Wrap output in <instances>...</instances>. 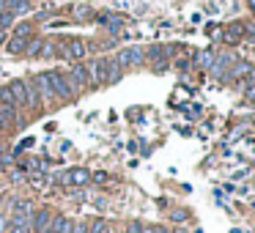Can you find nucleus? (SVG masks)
Listing matches in <instances>:
<instances>
[{"instance_id":"nucleus-1","label":"nucleus","mask_w":255,"mask_h":233,"mask_svg":"<svg viewBox=\"0 0 255 233\" xmlns=\"http://www.w3.org/2000/svg\"><path fill=\"white\" fill-rule=\"evenodd\" d=\"M66 80H69V88L74 91V96H77L83 88H91L88 85V69H85L83 63H74V66L66 72Z\"/></svg>"},{"instance_id":"nucleus-2","label":"nucleus","mask_w":255,"mask_h":233,"mask_svg":"<svg viewBox=\"0 0 255 233\" xmlns=\"http://www.w3.org/2000/svg\"><path fill=\"white\" fill-rule=\"evenodd\" d=\"M50 77V85L55 91V99H72L74 91L69 88V80H66V72H47Z\"/></svg>"},{"instance_id":"nucleus-3","label":"nucleus","mask_w":255,"mask_h":233,"mask_svg":"<svg viewBox=\"0 0 255 233\" xmlns=\"http://www.w3.org/2000/svg\"><path fill=\"white\" fill-rule=\"evenodd\" d=\"M143 61H145V50H140V47L121 50V52H118V58H116V63H118L121 69H127V66H140Z\"/></svg>"},{"instance_id":"nucleus-4","label":"nucleus","mask_w":255,"mask_h":233,"mask_svg":"<svg viewBox=\"0 0 255 233\" xmlns=\"http://www.w3.org/2000/svg\"><path fill=\"white\" fill-rule=\"evenodd\" d=\"M30 83L36 85V91H39L41 102H47V105H50V102H55V91H52V85H50V77H47V72H39L33 80H30Z\"/></svg>"},{"instance_id":"nucleus-5","label":"nucleus","mask_w":255,"mask_h":233,"mask_svg":"<svg viewBox=\"0 0 255 233\" xmlns=\"http://www.w3.org/2000/svg\"><path fill=\"white\" fill-rule=\"evenodd\" d=\"M61 47H63L61 55L66 58V61H74V63H77L80 58L85 55V41H83V39H69V41H63Z\"/></svg>"},{"instance_id":"nucleus-6","label":"nucleus","mask_w":255,"mask_h":233,"mask_svg":"<svg viewBox=\"0 0 255 233\" xmlns=\"http://www.w3.org/2000/svg\"><path fill=\"white\" fill-rule=\"evenodd\" d=\"M85 69H88V85L91 88H94V85H105V58H94Z\"/></svg>"},{"instance_id":"nucleus-7","label":"nucleus","mask_w":255,"mask_h":233,"mask_svg":"<svg viewBox=\"0 0 255 233\" xmlns=\"http://www.w3.org/2000/svg\"><path fill=\"white\" fill-rule=\"evenodd\" d=\"M8 91L14 96V107H25V99H28V80H11L8 83Z\"/></svg>"},{"instance_id":"nucleus-8","label":"nucleus","mask_w":255,"mask_h":233,"mask_svg":"<svg viewBox=\"0 0 255 233\" xmlns=\"http://www.w3.org/2000/svg\"><path fill=\"white\" fill-rule=\"evenodd\" d=\"M8 123H17V126H22V118H19V113H17V107H11V105H3L0 102V126H8Z\"/></svg>"},{"instance_id":"nucleus-9","label":"nucleus","mask_w":255,"mask_h":233,"mask_svg":"<svg viewBox=\"0 0 255 233\" xmlns=\"http://www.w3.org/2000/svg\"><path fill=\"white\" fill-rule=\"evenodd\" d=\"M231 63H233V58L231 55H220V58H214V63H211V77H217V80H225L228 77V69H231Z\"/></svg>"},{"instance_id":"nucleus-10","label":"nucleus","mask_w":255,"mask_h":233,"mask_svg":"<svg viewBox=\"0 0 255 233\" xmlns=\"http://www.w3.org/2000/svg\"><path fill=\"white\" fill-rule=\"evenodd\" d=\"M242 39H244V22H231L222 30V41L225 44H239Z\"/></svg>"},{"instance_id":"nucleus-11","label":"nucleus","mask_w":255,"mask_h":233,"mask_svg":"<svg viewBox=\"0 0 255 233\" xmlns=\"http://www.w3.org/2000/svg\"><path fill=\"white\" fill-rule=\"evenodd\" d=\"M121 66L116 63V58L113 61H105V85H116L118 80H121Z\"/></svg>"},{"instance_id":"nucleus-12","label":"nucleus","mask_w":255,"mask_h":233,"mask_svg":"<svg viewBox=\"0 0 255 233\" xmlns=\"http://www.w3.org/2000/svg\"><path fill=\"white\" fill-rule=\"evenodd\" d=\"M250 69H253V63H247V61H233L231 69H228V77H233V80H247Z\"/></svg>"},{"instance_id":"nucleus-13","label":"nucleus","mask_w":255,"mask_h":233,"mask_svg":"<svg viewBox=\"0 0 255 233\" xmlns=\"http://www.w3.org/2000/svg\"><path fill=\"white\" fill-rule=\"evenodd\" d=\"M52 222V214L47 209H39V211H33V217H30V228H33L36 233L41 231V228H47Z\"/></svg>"},{"instance_id":"nucleus-14","label":"nucleus","mask_w":255,"mask_h":233,"mask_svg":"<svg viewBox=\"0 0 255 233\" xmlns=\"http://www.w3.org/2000/svg\"><path fill=\"white\" fill-rule=\"evenodd\" d=\"M28 50V39H19V36H11L6 44V52H11V55H22V52Z\"/></svg>"},{"instance_id":"nucleus-15","label":"nucleus","mask_w":255,"mask_h":233,"mask_svg":"<svg viewBox=\"0 0 255 233\" xmlns=\"http://www.w3.org/2000/svg\"><path fill=\"white\" fill-rule=\"evenodd\" d=\"M214 58H217V55H214L211 50H200L198 55L192 58V61H195V66H200V69H206V72H209L211 63H214Z\"/></svg>"},{"instance_id":"nucleus-16","label":"nucleus","mask_w":255,"mask_h":233,"mask_svg":"<svg viewBox=\"0 0 255 233\" xmlns=\"http://www.w3.org/2000/svg\"><path fill=\"white\" fill-rule=\"evenodd\" d=\"M6 11L8 14H28L30 0H6Z\"/></svg>"},{"instance_id":"nucleus-17","label":"nucleus","mask_w":255,"mask_h":233,"mask_svg":"<svg viewBox=\"0 0 255 233\" xmlns=\"http://www.w3.org/2000/svg\"><path fill=\"white\" fill-rule=\"evenodd\" d=\"M50 228H52V233H69V228H72V222H69L66 217H52Z\"/></svg>"},{"instance_id":"nucleus-18","label":"nucleus","mask_w":255,"mask_h":233,"mask_svg":"<svg viewBox=\"0 0 255 233\" xmlns=\"http://www.w3.org/2000/svg\"><path fill=\"white\" fill-rule=\"evenodd\" d=\"M41 44H44V39H39V36H30V39H28V50H25V52H28V55H39V52H41Z\"/></svg>"},{"instance_id":"nucleus-19","label":"nucleus","mask_w":255,"mask_h":233,"mask_svg":"<svg viewBox=\"0 0 255 233\" xmlns=\"http://www.w3.org/2000/svg\"><path fill=\"white\" fill-rule=\"evenodd\" d=\"M72 17L74 19H91V17H94V11H91V6H74L72 8Z\"/></svg>"},{"instance_id":"nucleus-20","label":"nucleus","mask_w":255,"mask_h":233,"mask_svg":"<svg viewBox=\"0 0 255 233\" xmlns=\"http://www.w3.org/2000/svg\"><path fill=\"white\" fill-rule=\"evenodd\" d=\"M41 58H55L58 55V47L52 44V41H44V44H41V52H39Z\"/></svg>"},{"instance_id":"nucleus-21","label":"nucleus","mask_w":255,"mask_h":233,"mask_svg":"<svg viewBox=\"0 0 255 233\" xmlns=\"http://www.w3.org/2000/svg\"><path fill=\"white\" fill-rule=\"evenodd\" d=\"M170 220H173V222H187V220H189V211H187V209H173V211H170Z\"/></svg>"},{"instance_id":"nucleus-22","label":"nucleus","mask_w":255,"mask_h":233,"mask_svg":"<svg viewBox=\"0 0 255 233\" xmlns=\"http://www.w3.org/2000/svg\"><path fill=\"white\" fill-rule=\"evenodd\" d=\"M88 233H110V231H107V222L105 220H96V222H91V225H88Z\"/></svg>"},{"instance_id":"nucleus-23","label":"nucleus","mask_w":255,"mask_h":233,"mask_svg":"<svg viewBox=\"0 0 255 233\" xmlns=\"http://www.w3.org/2000/svg\"><path fill=\"white\" fill-rule=\"evenodd\" d=\"M11 25H14V14H8V11H0V30L11 28Z\"/></svg>"},{"instance_id":"nucleus-24","label":"nucleus","mask_w":255,"mask_h":233,"mask_svg":"<svg viewBox=\"0 0 255 233\" xmlns=\"http://www.w3.org/2000/svg\"><path fill=\"white\" fill-rule=\"evenodd\" d=\"M14 36H19V39H28L30 36V25H17V28H14Z\"/></svg>"},{"instance_id":"nucleus-25","label":"nucleus","mask_w":255,"mask_h":233,"mask_svg":"<svg viewBox=\"0 0 255 233\" xmlns=\"http://www.w3.org/2000/svg\"><path fill=\"white\" fill-rule=\"evenodd\" d=\"M69 233H88V225H85V222H74V225L69 228Z\"/></svg>"},{"instance_id":"nucleus-26","label":"nucleus","mask_w":255,"mask_h":233,"mask_svg":"<svg viewBox=\"0 0 255 233\" xmlns=\"http://www.w3.org/2000/svg\"><path fill=\"white\" fill-rule=\"evenodd\" d=\"M151 69H154V72H165V69H167V58H162V61H154V63H151Z\"/></svg>"},{"instance_id":"nucleus-27","label":"nucleus","mask_w":255,"mask_h":233,"mask_svg":"<svg viewBox=\"0 0 255 233\" xmlns=\"http://www.w3.org/2000/svg\"><path fill=\"white\" fill-rule=\"evenodd\" d=\"M140 231H143L140 222H129V225H127V233H140Z\"/></svg>"},{"instance_id":"nucleus-28","label":"nucleus","mask_w":255,"mask_h":233,"mask_svg":"<svg viewBox=\"0 0 255 233\" xmlns=\"http://www.w3.org/2000/svg\"><path fill=\"white\" fill-rule=\"evenodd\" d=\"M91 181H96V184H105V181H107V173H94V176H91Z\"/></svg>"},{"instance_id":"nucleus-29","label":"nucleus","mask_w":255,"mask_h":233,"mask_svg":"<svg viewBox=\"0 0 255 233\" xmlns=\"http://www.w3.org/2000/svg\"><path fill=\"white\" fill-rule=\"evenodd\" d=\"M176 66L181 69V72H187V69H189V61H187V58H178V61H176Z\"/></svg>"},{"instance_id":"nucleus-30","label":"nucleus","mask_w":255,"mask_h":233,"mask_svg":"<svg viewBox=\"0 0 255 233\" xmlns=\"http://www.w3.org/2000/svg\"><path fill=\"white\" fill-rule=\"evenodd\" d=\"M244 36H253V39H255V22L244 25Z\"/></svg>"},{"instance_id":"nucleus-31","label":"nucleus","mask_w":255,"mask_h":233,"mask_svg":"<svg viewBox=\"0 0 255 233\" xmlns=\"http://www.w3.org/2000/svg\"><path fill=\"white\" fill-rule=\"evenodd\" d=\"M3 231H8V217L6 214H0V233Z\"/></svg>"},{"instance_id":"nucleus-32","label":"nucleus","mask_w":255,"mask_h":233,"mask_svg":"<svg viewBox=\"0 0 255 233\" xmlns=\"http://www.w3.org/2000/svg\"><path fill=\"white\" fill-rule=\"evenodd\" d=\"M247 99H255V83L247 80Z\"/></svg>"},{"instance_id":"nucleus-33","label":"nucleus","mask_w":255,"mask_h":233,"mask_svg":"<svg viewBox=\"0 0 255 233\" xmlns=\"http://www.w3.org/2000/svg\"><path fill=\"white\" fill-rule=\"evenodd\" d=\"M151 233H167V231H165V228H159V225H156V228H151Z\"/></svg>"},{"instance_id":"nucleus-34","label":"nucleus","mask_w":255,"mask_h":233,"mask_svg":"<svg viewBox=\"0 0 255 233\" xmlns=\"http://www.w3.org/2000/svg\"><path fill=\"white\" fill-rule=\"evenodd\" d=\"M39 233H52V228H50V225H47V228H41V231H39Z\"/></svg>"},{"instance_id":"nucleus-35","label":"nucleus","mask_w":255,"mask_h":233,"mask_svg":"<svg viewBox=\"0 0 255 233\" xmlns=\"http://www.w3.org/2000/svg\"><path fill=\"white\" fill-rule=\"evenodd\" d=\"M0 11H6V0H0Z\"/></svg>"},{"instance_id":"nucleus-36","label":"nucleus","mask_w":255,"mask_h":233,"mask_svg":"<svg viewBox=\"0 0 255 233\" xmlns=\"http://www.w3.org/2000/svg\"><path fill=\"white\" fill-rule=\"evenodd\" d=\"M247 3H250V8H253V11H255V0H247Z\"/></svg>"},{"instance_id":"nucleus-37","label":"nucleus","mask_w":255,"mask_h":233,"mask_svg":"<svg viewBox=\"0 0 255 233\" xmlns=\"http://www.w3.org/2000/svg\"><path fill=\"white\" fill-rule=\"evenodd\" d=\"M173 233H187V231H184V228H176V231H173Z\"/></svg>"},{"instance_id":"nucleus-38","label":"nucleus","mask_w":255,"mask_h":233,"mask_svg":"<svg viewBox=\"0 0 255 233\" xmlns=\"http://www.w3.org/2000/svg\"><path fill=\"white\" fill-rule=\"evenodd\" d=\"M0 206H3V195H0Z\"/></svg>"}]
</instances>
